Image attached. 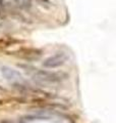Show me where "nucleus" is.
<instances>
[{"mask_svg":"<svg viewBox=\"0 0 116 123\" xmlns=\"http://www.w3.org/2000/svg\"><path fill=\"white\" fill-rule=\"evenodd\" d=\"M67 59H68V56L65 52H57L55 55L48 57V59L44 62V66L49 69L57 68V67L61 66V65H63Z\"/></svg>","mask_w":116,"mask_h":123,"instance_id":"nucleus-1","label":"nucleus"}]
</instances>
